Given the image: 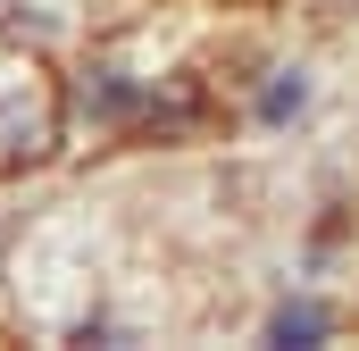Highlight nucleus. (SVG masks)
Here are the masks:
<instances>
[{
    "instance_id": "obj_1",
    "label": "nucleus",
    "mask_w": 359,
    "mask_h": 351,
    "mask_svg": "<svg viewBox=\"0 0 359 351\" xmlns=\"http://www.w3.org/2000/svg\"><path fill=\"white\" fill-rule=\"evenodd\" d=\"M318 335H326L318 310H284V318H276V343H318Z\"/></svg>"
}]
</instances>
